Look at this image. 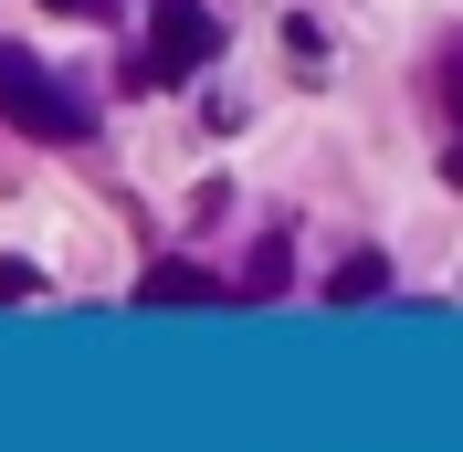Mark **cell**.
<instances>
[{
	"label": "cell",
	"instance_id": "obj_1",
	"mask_svg": "<svg viewBox=\"0 0 463 452\" xmlns=\"http://www.w3.org/2000/svg\"><path fill=\"white\" fill-rule=\"evenodd\" d=\"M0 127H11V137H43V147H85L95 137V106L63 85L43 53L0 42Z\"/></svg>",
	"mask_w": 463,
	"mask_h": 452
},
{
	"label": "cell",
	"instance_id": "obj_2",
	"mask_svg": "<svg viewBox=\"0 0 463 452\" xmlns=\"http://www.w3.org/2000/svg\"><path fill=\"white\" fill-rule=\"evenodd\" d=\"M211 53H222V11H211V0H158V11H147V53L127 63V95H179V85H201Z\"/></svg>",
	"mask_w": 463,
	"mask_h": 452
},
{
	"label": "cell",
	"instance_id": "obj_3",
	"mask_svg": "<svg viewBox=\"0 0 463 452\" xmlns=\"http://www.w3.org/2000/svg\"><path fill=\"white\" fill-rule=\"evenodd\" d=\"M137 306H222V284L201 263H147L137 274Z\"/></svg>",
	"mask_w": 463,
	"mask_h": 452
},
{
	"label": "cell",
	"instance_id": "obj_4",
	"mask_svg": "<svg viewBox=\"0 0 463 452\" xmlns=\"http://www.w3.org/2000/svg\"><path fill=\"white\" fill-rule=\"evenodd\" d=\"M379 284H390V263H379V253H347L337 274H326V306H369Z\"/></svg>",
	"mask_w": 463,
	"mask_h": 452
},
{
	"label": "cell",
	"instance_id": "obj_5",
	"mask_svg": "<svg viewBox=\"0 0 463 452\" xmlns=\"http://www.w3.org/2000/svg\"><path fill=\"white\" fill-rule=\"evenodd\" d=\"M285 53L306 63V74H317V63H326V32H317V22H285Z\"/></svg>",
	"mask_w": 463,
	"mask_h": 452
},
{
	"label": "cell",
	"instance_id": "obj_6",
	"mask_svg": "<svg viewBox=\"0 0 463 452\" xmlns=\"http://www.w3.org/2000/svg\"><path fill=\"white\" fill-rule=\"evenodd\" d=\"M22 295H43V274L32 263H0V306H22Z\"/></svg>",
	"mask_w": 463,
	"mask_h": 452
},
{
	"label": "cell",
	"instance_id": "obj_7",
	"mask_svg": "<svg viewBox=\"0 0 463 452\" xmlns=\"http://www.w3.org/2000/svg\"><path fill=\"white\" fill-rule=\"evenodd\" d=\"M43 11H63V22H116V0H43Z\"/></svg>",
	"mask_w": 463,
	"mask_h": 452
}]
</instances>
